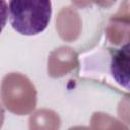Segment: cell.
<instances>
[{
    "mask_svg": "<svg viewBox=\"0 0 130 130\" xmlns=\"http://www.w3.org/2000/svg\"><path fill=\"white\" fill-rule=\"evenodd\" d=\"M110 72L120 86L130 91V42L122 45L113 52Z\"/></svg>",
    "mask_w": 130,
    "mask_h": 130,
    "instance_id": "2",
    "label": "cell"
},
{
    "mask_svg": "<svg viewBox=\"0 0 130 130\" xmlns=\"http://www.w3.org/2000/svg\"><path fill=\"white\" fill-rule=\"evenodd\" d=\"M52 11L51 0H9L8 20L16 32L36 36L48 27Z\"/></svg>",
    "mask_w": 130,
    "mask_h": 130,
    "instance_id": "1",
    "label": "cell"
}]
</instances>
